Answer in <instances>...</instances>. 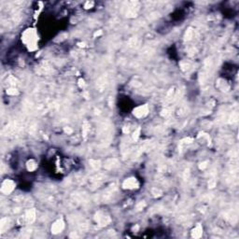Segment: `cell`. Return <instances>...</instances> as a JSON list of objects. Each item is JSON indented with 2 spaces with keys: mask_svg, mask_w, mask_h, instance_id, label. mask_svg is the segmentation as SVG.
<instances>
[{
  "mask_svg": "<svg viewBox=\"0 0 239 239\" xmlns=\"http://www.w3.org/2000/svg\"><path fill=\"white\" fill-rule=\"evenodd\" d=\"M37 33L34 29H27L22 34V40L27 46H35L37 42Z\"/></svg>",
  "mask_w": 239,
  "mask_h": 239,
  "instance_id": "obj_1",
  "label": "cell"
},
{
  "mask_svg": "<svg viewBox=\"0 0 239 239\" xmlns=\"http://www.w3.org/2000/svg\"><path fill=\"white\" fill-rule=\"evenodd\" d=\"M36 219V210L34 208H31V209H28L25 211L24 217H21L19 219V221H21L20 223H33L34 221Z\"/></svg>",
  "mask_w": 239,
  "mask_h": 239,
  "instance_id": "obj_2",
  "label": "cell"
},
{
  "mask_svg": "<svg viewBox=\"0 0 239 239\" xmlns=\"http://www.w3.org/2000/svg\"><path fill=\"white\" fill-rule=\"evenodd\" d=\"M94 219H95V221H96L97 223H98L100 226H102V227L109 225V224L110 223V221H111L109 216L106 215V214L103 213L102 211L97 212V213L95 214Z\"/></svg>",
  "mask_w": 239,
  "mask_h": 239,
  "instance_id": "obj_3",
  "label": "cell"
},
{
  "mask_svg": "<svg viewBox=\"0 0 239 239\" xmlns=\"http://www.w3.org/2000/svg\"><path fill=\"white\" fill-rule=\"evenodd\" d=\"M148 105H142V106H139V107H136L133 110V114L138 119L146 117L148 115Z\"/></svg>",
  "mask_w": 239,
  "mask_h": 239,
  "instance_id": "obj_4",
  "label": "cell"
},
{
  "mask_svg": "<svg viewBox=\"0 0 239 239\" xmlns=\"http://www.w3.org/2000/svg\"><path fill=\"white\" fill-rule=\"evenodd\" d=\"M15 188V183L11 179H6L1 185V192L5 194H10Z\"/></svg>",
  "mask_w": 239,
  "mask_h": 239,
  "instance_id": "obj_5",
  "label": "cell"
},
{
  "mask_svg": "<svg viewBox=\"0 0 239 239\" xmlns=\"http://www.w3.org/2000/svg\"><path fill=\"white\" fill-rule=\"evenodd\" d=\"M139 183L136 178H129L123 181V189H128V190H132V189H136L138 188Z\"/></svg>",
  "mask_w": 239,
  "mask_h": 239,
  "instance_id": "obj_6",
  "label": "cell"
},
{
  "mask_svg": "<svg viewBox=\"0 0 239 239\" xmlns=\"http://www.w3.org/2000/svg\"><path fill=\"white\" fill-rule=\"evenodd\" d=\"M64 228H65V221H64L62 219H57L52 226V233H54V235L59 233L63 231Z\"/></svg>",
  "mask_w": 239,
  "mask_h": 239,
  "instance_id": "obj_7",
  "label": "cell"
},
{
  "mask_svg": "<svg viewBox=\"0 0 239 239\" xmlns=\"http://www.w3.org/2000/svg\"><path fill=\"white\" fill-rule=\"evenodd\" d=\"M118 165H119V161L115 158L107 159V160L105 162V164H104V167L107 170L114 169V168H116Z\"/></svg>",
  "mask_w": 239,
  "mask_h": 239,
  "instance_id": "obj_8",
  "label": "cell"
},
{
  "mask_svg": "<svg viewBox=\"0 0 239 239\" xmlns=\"http://www.w3.org/2000/svg\"><path fill=\"white\" fill-rule=\"evenodd\" d=\"M203 235V228L200 224H198L195 228L192 231V237L193 238H200Z\"/></svg>",
  "mask_w": 239,
  "mask_h": 239,
  "instance_id": "obj_9",
  "label": "cell"
},
{
  "mask_svg": "<svg viewBox=\"0 0 239 239\" xmlns=\"http://www.w3.org/2000/svg\"><path fill=\"white\" fill-rule=\"evenodd\" d=\"M10 219H8V218H3L1 219V221H0V230H1L2 233H4L6 230H8V226H10Z\"/></svg>",
  "mask_w": 239,
  "mask_h": 239,
  "instance_id": "obj_10",
  "label": "cell"
},
{
  "mask_svg": "<svg viewBox=\"0 0 239 239\" xmlns=\"http://www.w3.org/2000/svg\"><path fill=\"white\" fill-rule=\"evenodd\" d=\"M96 86L98 87V89L100 90V91H103V90L106 88V86H107V80H106L105 78L104 77L100 78V79L96 81Z\"/></svg>",
  "mask_w": 239,
  "mask_h": 239,
  "instance_id": "obj_11",
  "label": "cell"
},
{
  "mask_svg": "<svg viewBox=\"0 0 239 239\" xmlns=\"http://www.w3.org/2000/svg\"><path fill=\"white\" fill-rule=\"evenodd\" d=\"M26 167H27V170L28 171H34V170H36L37 167H38V164L36 163V161L33 160V159H31V160H29L27 162V164H26Z\"/></svg>",
  "mask_w": 239,
  "mask_h": 239,
  "instance_id": "obj_12",
  "label": "cell"
},
{
  "mask_svg": "<svg viewBox=\"0 0 239 239\" xmlns=\"http://www.w3.org/2000/svg\"><path fill=\"white\" fill-rule=\"evenodd\" d=\"M218 87H219L221 91H228V90H229V85L226 83V81L222 80V79H219V80H218Z\"/></svg>",
  "mask_w": 239,
  "mask_h": 239,
  "instance_id": "obj_13",
  "label": "cell"
},
{
  "mask_svg": "<svg viewBox=\"0 0 239 239\" xmlns=\"http://www.w3.org/2000/svg\"><path fill=\"white\" fill-rule=\"evenodd\" d=\"M89 163H90V165L94 170H97L101 167V162L98 160H90Z\"/></svg>",
  "mask_w": 239,
  "mask_h": 239,
  "instance_id": "obj_14",
  "label": "cell"
},
{
  "mask_svg": "<svg viewBox=\"0 0 239 239\" xmlns=\"http://www.w3.org/2000/svg\"><path fill=\"white\" fill-rule=\"evenodd\" d=\"M238 118H239L238 113L233 112L231 114V116H230V118H229V123H235L237 121H238Z\"/></svg>",
  "mask_w": 239,
  "mask_h": 239,
  "instance_id": "obj_15",
  "label": "cell"
},
{
  "mask_svg": "<svg viewBox=\"0 0 239 239\" xmlns=\"http://www.w3.org/2000/svg\"><path fill=\"white\" fill-rule=\"evenodd\" d=\"M193 37V30L192 28H189V29L186 31L185 34V39L186 40H191Z\"/></svg>",
  "mask_w": 239,
  "mask_h": 239,
  "instance_id": "obj_16",
  "label": "cell"
},
{
  "mask_svg": "<svg viewBox=\"0 0 239 239\" xmlns=\"http://www.w3.org/2000/svg\"><path fill=\"white\" fill-rule=\"evenodd\" d=\"M89 129H90V125H89V123H88L87 121H84V123H83V127H82L83 136H84V137H86V136H87V134H88V131H89Z\"/></svg>",
  "mask_w": 239,
  "mask_h": 239,
  "instance_id": "obj_17",
  "label": "cell"
},
{
  "mask_svg": "<svg viewBox=\"0 0 239 239\" xmlns=\"http://www.w3.org/2000/svg\"><path fill=\"white\" fill-rule=\"evenodd\" d=\"M140 131H141L140 128H137L136 130H134V134H133V139H134V141H136L137 139L139 138V136H140Z\"/></svg>",
  "mask_w": 239,
  "mask_h": 239,
  "instance_id": "obj_18",
  "label": "cell"
},
{
  "mask_svg": "<svg viewBox=\"0 0 239 239\" xmlns=\"http://www.w3.org/2000/svg\"><path fill=\"white\" fill-rule=\"evenodd\" d=\"M174 93H175V90L174 89H170L169 92H168L167 95H166V100L167 101H171L174 96Z\"/></svg>",
  "mask_w": 239,
  "mask_h": 239,
  "instance_id": "obj_19",
  "label": "cell"
},
{
  "mask_svg": "<svg viewBox=\"0 0 239 239\" xmlns=\"http://www.w3.org/2000/svg\"><path fill=\"white\" fill-rule=\"evenodd\" d=\"M7 93L10 95H16L18 94V90L15 89V88H10V89L7 90Z\"/></svg>",
  "mask_w": 239,
  "mask_h": 239,
  "instance_id": "obj_20",
  "label": "cell"
},
{
  "mask_svg": "<svg viewBox=\"0 0 239 239\" xmlns=\"http://www.w3.org/2000/svg\"><path fill=\"white\" fill-rule=\"evenodd\" d=\"M152 194L154 196H161L162 195V191L159 190V189H157V188H153L151 191Z\"/></svg>",
  "mask_w": 239,
  "mask_h": 239,
  "instance_id": "obj_21",
  "label": "cell"
},
{
  "mask_svg": "<svg viewBox=\"0 0 239 239\" xmlns=\"http://www.w3.org/2000/svg\"><path fill=\"white\" fill-rule=\"evenodd\" d=\"M180 65H181V68L183 70L189 69V67H190V65H189L187 62H181V63H180Z\"/></svg>",
  "mask_w": 239,
  "mask_h": 239,
  "instance_id": "obj_22",
  "label": "cell"
},
{
  "mask_svg": "<svg viewBox=\"0 0 239 239\" xmlns=\"http://www.w3.org/2000/svg\"><path fill=\"white\" fill-rule=\"evenodd\" d=\"M145 206H146V204H145V202H144V201H141L140 203L137 204V206H136V209H137V210L143 209V208H145Z\"/></svg>",
  "mask_w": 239,
  "mask_h": 239,
  "instance_id": "obj_23",
  "label": "cell"
},
{
  "mask_svg": "<svg viewBox=\"0 0 239 239\" xmlns=\"http://www.w3.org/2000/svg\"><path fill=\"white\" fill-rule=\"evenodd\" d=\"M208 162H203V163H201V164H200V165H199V168L201 170H205L206 169V167H208Z\"/></svg>",
  "mask_w": 239,
  "mask_h": 239,
  "instance_id": "obj_24",
  "label": "cell"
},
{
  "mask_svg": "<svg viewBox=\"0 0 239 239\" xmlns=\"http://www.w3.org/2000/svg\"><path fill=\"white\" fill-rule=\"evenodd\" d=\"M217 184V181L215 179H210L209 182H208V187L209 188H214Z\"/></svg>",
  "mask_w": 239,
  "mask_h": 239,
  "instance_id": "obj_25",
  "label": "cell"
},
{
  "mask_svg": "<svg viewBox=\"0 0 239 239\" xmlns=\"http://www.w3.org/2000/svg\"><path fill=\"white\" fill-rule=\"evenodd\" d=\"M192 141H193V139L191 138V137H188V138L183 139V140H182L181 142H182V143H184V144H190V143H192Z\"/></svg>",
  "mask_w": 239,
  "mask_h": 239,
  "instance_id": "obj_26",
  "label": "cell"
},
{
  "mask_svg": "<svg viewBox=\"0 0 239 239\" xmlns=\"http://www.w3.org/2000/svg\"><path fill=\"white\" fill-rule=\"evenodd\" d=\"M93 4H94V3L93 2V1H88V2H86V4H85V8H91L93 6Z\"/></svg>",
  "mask_w": 239,
  "mask_h": 239,
  "instance_id": "obj_27",
  "label": "cell"
},
{
  "mask_svg": "<svg viewBox=\"0 0 239 239\" xmlns=\"http://www.w3.org/2000/svg\"><path fill=\"white\" fill-rule=\"evenodd\" d=\"M64 131H65V133H66L67 134H72V133H73V130H72L70 127H65Z\"/></svg>",
  "mask_w": 239,
  "mask_h": 239,
  "instance_id": "obj_28",
  "label": "cell"
},
{
  "mask_svg": "<svg viewBox=\"0 0 239 239\" xmlns=\"http://www.w3.org/2000/svg\"><path fill=\"white\" fill-rule=\"evenodd\" d=\"M100 35H102V31H101V30H99L98 32H95L93 36H94V38H96V37H99Z\"/></svg>",
  "mask_w": 239,
  "mask_h": 239,
  "instance_id": "obj_29",
  "label": "cell"
}]
</instances>
